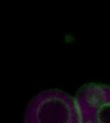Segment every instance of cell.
<instances>
[{"mask_svg": "<svg viewBox=\"0 0 110 123\" xmlns=\"http://www.w3.org/2000/svg\"><path fill=\"white\" fill-rule=\"evenodd\" d=\"M24 123H81L76 102L58 90L41 92L28 105Z\"/></svg>", "mask_w": 110, "mask_h": 123, "instance_id": "obj_1", "label": "cell"}, {"mask_svg": "<svg viewBox=\"0 0 110 123\" xmlns=\"http://www.w3.org/2000/svg\"><path fill=\"white\" fill-rule=\"evenodd\" d=\"M81 123H110V87L91 83L76 96Z\"/></svg>", "mask_w": 110, "mask_h": 123, "instance_id": "obj_2", "label": "cell"}]
</instances>
